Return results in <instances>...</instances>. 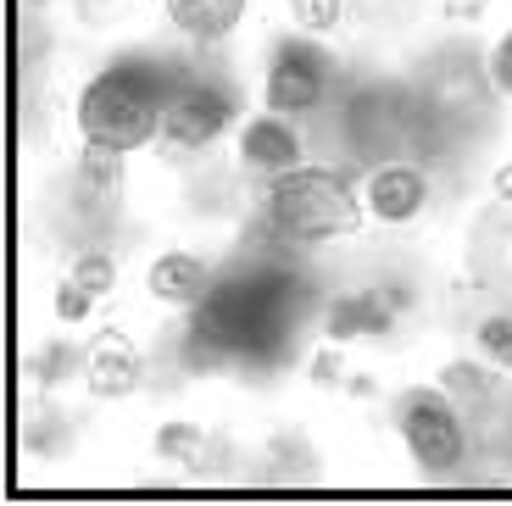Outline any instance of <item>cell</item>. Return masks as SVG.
I'll list each match as a JSON object with an SVG mask.
<instances>
[{
  "label": "cell",
  "instance_id": "1",
  "mask_svg": "<svg viewBox=\"0 0 512 506\" xmlns=\"http://www.w3.org/2000/svg\"><path fill=\"white\" fill-rule=\"evenodd\" d=\"M167 84L162 73L151 67H112L101 73L84 101H78V134L84 145H106V151H140L162 134V117H167Z\"/></svg>",
  "mask_w": 512,
  "mask_h": 506
},
{
  "label": "cell",
  "instance_id": "2",
  "mask_svg": "<svg viewBox=\"0 0 512 506\" xmlns=\"http://www.w3.org/2000/svg\"><path fill=\"white\" fill-rule=\"evenodd\" d=\"M268 223L284 240H346V234L362 228V206L323 167H290V173L273 178Z\"/></svg>",
  "mask_w": 512,
  "mask_h": 506
},
{
  "label": "cell",
  "instance_id": "3",
  "mask_svg": "<svg viewBox=\"0 0 512 506\" xmlns=\"http://www.w3.org/2000/svg\"><path fill=\"white\" fill-rule=\"evenodd\" d=\"M195 329L229 345L234 356H268L279 340V301L262 284H218L195 312Z\"/></svg>",
  "mask_w": 512,
  "mask_h": 506
},
{
  "label": "cell",
  "instance_id": "4",
  "mask_svg": "<svg viewBox=\"0 0 512 506\" xmlns=\"http://www.w3.org/2000/svg\"><path fill=\"white\" fill-rule=\"evenodd\" d=\"M396 423H401V440H407L412 462L429 479H446V473L462 468V451H468L462 445V423L440 390H407L396 401Z\"/></svg>",
  "mask_w": 512,
  "mask_h": 506
},
{
  "label": "cell",
  "instance_id": "5",
  "mask_svg": "<svg viewBox=\"0 0 512 506\" xmlns=\"http://www.w3.org/2000/svg\"><path fill=\"white\" fill-rule=\"evenodd\" d=\"M323 89H329V78H323L318 56H312L307 45H284V51L273 56V67H268L262 95H268V112L295 117V112H312V106L323 101Z\"/></svg>",
  "mask_w": 512,
  "mask_h": 506
},
{
  "label": "cell",
  "instance_id": "6",
  "mask_svg": "<svg viewBox=\"0 0 512 506\" xmlns=\"http://www.w3.org/2000/svg\"><path fill=\"white\" fill-rule=\"evenodd\" d=\"M229 123V101L212 95V89H190V95H173L167 101V117H162V140L173 151H201L212 145Z\"/></svg>",
  "mask_w": 512,
  "mask_h": 506
},
{
  "label": "cell",
  "instance_id": "7",
  "mask_svg": "<svg viewBox=\"0 0 512 506\" xmlns=\"http://www.w3.org/2000/svg\"><path fill=\"white\" fill-rule=\"evenodd\" d=\"M362 195H368V212L379 217V223H407V217H418L423 201H429V178L407 162H390V167H373Z\"/></svg>",
  "mask_w": 512,
  "mask_h": 506
},
{
  "label": "cell",
  "instance_id": "8",
  "mask_svg": "<svg viewBox=\"0 0 512 506\" xmlns=\"http://www.w3.org/2000/svg\"><path fill=\"white\" fill-rule=\"evenodd\" d=\"M84 379H90V390L101 395V401H117V395L134 390V379H140V356H134V340L117 329L95 334L90 351H84Z\"/></svg>",
  "mask_w": 512,
  "mask_h": 506
},
{
  "label": "cell",
  "instance_id": "9",
  "mask_svg": "<svg viewBox=\"0 0 512 506\" xmlns=\"http://www.w3.org/2000/svg\"><path fill=\"white\" fill-rule=\"evenodd\" d=\"M240 162L251 173H290V167H301V140H295V128L279 112L251 117L240 134Z\"/></svg>",
  "mask_w": 512,
  "mask_h": 506
},
{
  "label": "cell",
  "instance_id": "10",
  "mask_svg": "<svg viewBox=\"0 0 512 506\" xmlns=\"http://www.w3.org/2000/svg\"><path fill=\"white\" fill-rule=\"evenodd\" d=\"M145 284H151L156 301L184 306V301H201V295H206V284H212V267H206L201 256H190V251H167V256H156V262H151Z\"/></svg>",
  "mask_w": 512,
  "mask_h": 506
},
{
  "label": "cell",
  "instance_id": "11",
  "mask_svg": "<svg viewBox=\"0 0 512 506\" xmlns=\"http://www.w3.org/2000/svg\"><path fill=\"white\" fill-rule=\"evenodd\" d=\"M384 329H390V312H384V295L379 290L340 295V301L329 306V317H323V334H329L334 345L362 340V334H384Z\"/></svg>",
  "mask_w": 512,
  "mask_h": 506
},
{
  "label": "cell",
  "instance_id": "12",
  "mask_svg": "<svg viewBox=\"0 0 512 506\" xmlns=\"http://www.w3.org/2000/svg\"><path fill=\"white\" fill-rule=\"evenodd\" d=\"M245 0H167V17L173 28H184L190 39H223L240 23Z\"/></svg>",
  "mask_w": 512,
  "mask_h": 506
},
{
  "label": "cell",
  "instance_id": "13",
  "mask_svg": "<svg viewBox=\"0 0 512 506\" xmlns=\"http://www.w3.org/2000/svg\"><path fill=\"white\" fill-rule=\"evenodd\" d=\"M117 184H123V151L84 145V156H78V195L84 201H112Z\"/></svg>",
  "mask_w": 512,
  "mask_h": 506
},
{
  "label": "cell",
  "instance_id": "14",
  "mask_svg": "<svg viewBox=\"0 0 512 506\" xmlns=\"http://www.w3.org/2000/svg\"><path fill=\"white\" fill-rule=\"evenodd\" d=\"M201 445H206L201 423H162L156 429V456L162 462H201Z\"/></svg>",
  "mask_w": 512,
  "mask_h": 506
},
{
  "label": "cell",
  "instance_id": "15",
  "mask_svg": "<svg viewBox=\"0 0 512 506\" xmlns=\"http://www.w3.org/2000/svg\"><path fill=\"white\" fill-rule=\"evenodd\" d=\"M67 279L84 284V290H90L95 301H101V295H112V290H117V262H112V256H101V251H84V256L73 262V273H67Z\"/></svg>",
  "mask_w": 512,
  "mask_h": 506
},
{
  "label": "cell",
  "instance_id": "16",
  "mask_svg": "<svg viewBox=\"0 0 512 506\" xmlns=\"http://www.w3.org/2000/svg\"><path fill=\"white\" fill-rule=\"evenodd\" d=\"M340 12H346V0H290V17L307 34H329L334 23H340Z\"/></svg>",
  "mask_w": 512,
  "mask_h": 506
},
{
  "label": "cell",
  "instance_id": "17",
  "mask_svg": "<svg viewBox=\"0 0 512 506\" xmlns=\"http://www.w3.org/2000/svg\"><path fill=\"white\" fill-rule=\"evenodd\" d=\"M479 351L496 367H512V317H485L479 323Z\"/></svg>",
  "mask_w": 512,
  "mask_h": 506
},
{
  "label": "cell",
  "instance_id": "18",
  "mask_svg": "<svg viewBox=\"0 0 512 506\" xmlns=\"http://www.w3.org/2000/svg\"><path fill=\"white\" fill-rule=\"evenodd\" d=\"M90 306H95V295L84 290V284L67 279L62 290H56V317H62V323H78V317H90Z\"/></svg>",
  "mask_w": 512,
  "mask_h": 506
},
{
  "label": "cell",
  "instance_id": "19",
  "mask_svg": "<svg viewBox=\"0 0 512 506\" xmlns=\"http://www.w3.org/2000/svg\"><path fill=\"white\" fill-rule=\"evenodd\" d=\"M490 78H496V89H501V95H512V28L501 34L496 56H490Z\"/></svg>",
  "mask_w": 512,
  "mask_h": 506
},
{
  "label": "cell",
  "instance_id": "20",
  "mask_svg": "<svg viewBox=\"0 0 512 506\" xmlns=\"http://www.w3.org/2000/svg\"><path fill=\"white\" fill-rule=\"evenodd\" d=\"M312 379H318V384L340 379V356H334V351H323V356H318V367H312Z\"/></svg>",
  "mask_w": 512,
  "mask_h": 506
},
{
  "label": "cell",
  "instance_id": "21",
  "mask_svg": "<svg viewBox=\"0 0 512 506\" xmlns=\"http://www.w3.org/2000/svg\"><path fill=\"white\" fill-rule=\"evenodd\" d=\"M496 195H501V201H512V162L496 167Z\"/></svg>",
  "mask_w": 512,
  "mask_h": 506
},
{
  "label": "cell",
  "instance_id": "22",
  "mask_svg": "<svg viewBox=\"0 0 512 506\" xmlns=\"http://www.w3.org/2000/svg\"><path fill=\"white\" fill-rule=\"evenodd\" d=\"M479 6H485V0H457V6H451V12H457V17H462V12L474 17V12H479Z\"/></svg>",
  "mask_w": 512,
  "mask_h": 506
}]
</instances>
